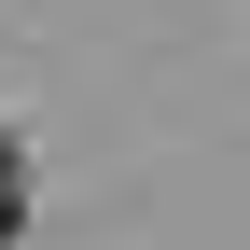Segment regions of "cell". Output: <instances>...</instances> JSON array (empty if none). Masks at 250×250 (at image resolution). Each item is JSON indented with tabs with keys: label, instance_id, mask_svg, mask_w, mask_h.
Returning a JSON list of instances; mask_svg holds the SVG:
<instances>
[{
	"label": "cell",
	"instance_id": "1",
	"mask_svg": "<svg viewBox=\"0 0 250 250\" xmlns=\"http://www.w3.org/2000/svg\"><path fill=\"white\" fill-rule=\"evenodd\" d=\"M14 223H28V167H14V139H0V250H14Z\"/></svg>",
	"mask_w": 250,
	"mask_h": 250
}]
</instances>
